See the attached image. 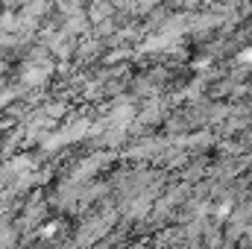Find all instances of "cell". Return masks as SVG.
Returning <instances> with one entry per match:
<instances>
[{"label":"cell","instance_id":"obj_2","mask_svg":"<svg viewBox=\"0 0 252 249\" xmlns=\"http://www.w3.org/2000/svg\"><path fill=\"white\" fill-rule=\"evenodd\" d=\"M0 9H3V6H0Z\"/></svg>","mask_w":252,"mask_h":249},{"label":"cell","instance_id":"obj_1","mask_svg":"<svg viewBox=\"0 0 252 249\" xmlns=\"http://www.w3.org/2000/svg\"><path fill=\"white\" fill-rule=\"evenodd\" d=\"M129 56H132V50L121 44V47H112V50H106L100 59H103V64H106V67H118V62H124V59H129Z\"/></svg>","mask_w":252,"mask_h":249}]
</instances>
